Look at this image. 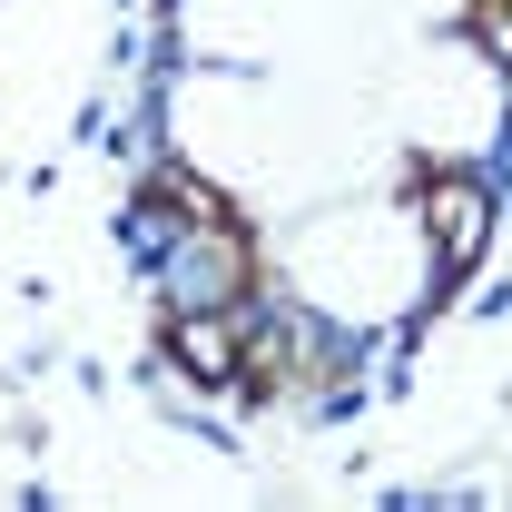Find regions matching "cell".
<instances>
[{
  "mask_svg": "<svg viewBox=\"0 0 512 512\" xmlns=\"http://www.w3.org/2000/svg\"><path fill=\"white\" fill-rule=\"evenodd\" d=\"M424 217H434V256L444 266H473V247H483V227H493V207H483V188H434L424 197Z\"/></svg>",
  "mask_w": 512,
  "mask_h": 512,
  "instance_id": "1",
  "label": "cell"
},
{
  "mask_svg": "<svg viewBox=\"0 0 512 512\" xmlns=\"http://www.w3.org/2000/svg\"><path fill=\"white\" fill-rule=\"evenodd\" d=\"M168 355H178L197 384H237V355H247V345H237V325H217V316H178L168 325Z\"/></svg>",
  "mask_w": 512,
  "mask_h": 512,
  "instance_id": "2",
  "label": "cell"
},
{
  "mask_svg": "<svg viewBox=\"0 0 512 512\" xmlns=\"http://www.w3.org/2000/svg\"><path fill=\"white\" fill-rule=\"evenodd\" d=\"M483 40H493V50H503V69H512V10H493V0H483Z\"/></svg>",
  "mask_w": 512,
  "mask_h": 512,
  "instance_id": "3",
  "label": "cell"
},
{
  "mask_svg": "<svg viewBox=\"0 0 512 512\" xmlns=\"http://www.w3.org/2000/svg\"><path fill=\"white\" fill-rule=\"evenodd\" d=\"M503 119H512V89H503Z\"/></svg>",
  "mask_w": 512,
  "mask_h": 512,
  "instance_id": "4",
  "label": "cell"
}]
</instances>
